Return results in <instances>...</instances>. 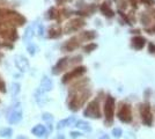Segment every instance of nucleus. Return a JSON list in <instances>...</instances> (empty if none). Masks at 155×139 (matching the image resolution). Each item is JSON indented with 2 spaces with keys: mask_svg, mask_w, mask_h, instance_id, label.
I'll return each mask as SVG.
<instances>
[{
  "mask_svg": "<svg viewBox=\"0 0 155 139\" xmlns=\"http://www.w3.org/2000/svg\"><path fill=\"white\" fill-rule=\"evenodd\" d=\"M88 82H89L88 79H82L70 88L67 96V106L70 110L78 111L87 102V100L91 98V91L87 86Z\"/></svg>",
  "mask_w": 155,
  "mask_h": 139,
  "instance_id": "f257e3e1",
  "label": "nucleus"
},
{
  "mask_svg": "<svg viewBox=\"0 0 155 139\" xmlns=\"http://www.w3.org/2000/svg\"><path fill=\"white\" fill-rule=\"evenodd\" d=\"M0 20H2L4 22L15 28L25 26V23L27 22V19L22 14L18 13L13 9H9V8H4V7H0Z\"/></svg>",
  "mask_w": 155,
  "mask_h": 139,
  "instance_id": "f03ea898",
  "label": "nucleus"
},
{
  "mask_svg": "<svg viewBox=\"0 0 155 139\" xmlns=\"http://www.w3.org/2000/svg\"><path fill=\"white\" fill-rule=\"evenodd\" d=\"M0 37L6 40L7 42L13 43L19 38V35L16 31V28L8 25L2 20H0Z\"/></svg>",
  "mask_w": 155,
  "mask_h": 139,
  "instance_id": "7ed1b4c3",
  "label": "nucleus"
},
{
  "mask_svg": "<svg viewBox=\"0 0 155 139\" xmlns=\"http://www.w3.org/2000/svg\"><path fill=\"white\" fill-rule=\"evenodd\" d=\"M115 103L116 100L112 98L111 95H108L105 98V102H104V116H105V124L110 126L112 124L114 121V113H115Z\"/></svg>",
  "mask_w": 155,
  "mask_h": 139,
  "instance_id": "20e7f679",
  "label": "nucleus"
},
{
  "mask_svg": "<svg viewBox=\"0 0 155 139\" xmlns=\"http://www.w3.org/2000/svg\"><path fill=\"white\" fill-rule=\"evenodd\" d=\"M84 117H89V118L98 119L101 118V110H100V103L98 100H93L89 102L86 109L84 110Z\"/></svg>",
  "mask_w": 155,
  "mask_h": 139,
  "instance_id": "39448f33",
  "label": "nucleus"
},
{
  "mask_svg": "<svg viewBox=\"0 0 155 139\" xmlns=\"http://www.w3.org/2000/svg\"><path fill=\"white\" fill-rule=\"evenodd\" d=\"M7 121L9 122V124H18L22 121V108L20 102L11 108V110L7 114Z\"/></svg>",
  "mask_w": 155,
  "mask_h": 139,
  "instance_id": "423d86ee",
  "label": "nucleus"
},
{
  "mask_svg": "<svg viewBox=\"0 0 155 139\" xmlns=\"http://www.w3.org/2000/svg\"><path fill=\"white\" fill-rule=\"evenodd\" d=\"M139 113H140V117H141L142 123L146 126H152V124H153V116H152L149 103H141V104H139Z\"/></svg>",
  "mask_w": 155,
  "mask_h": 139,
  "instance_id": "0eeeda50",
  "label": "nucleus"
},
{
  "mask_svg": "<svg viewBox=\"0 0 155 139\" xmlns=\"http://www.w3.org/2000/svg\"><path fill=\"white\" fill-rule=\"evenodd\" d=\"M117 117L120 122L123 123H131L132 122V110H131V106L127 103H122V106L119 108L118 113H117Z\"/></svg>",
  "mask_w": 155,
  "mask_h": 139,
  "instance_id": "6e6552de",
  "label": "nucleus"
},
{
  "mask_svg": "<svg viewBox=\"0 0 155 139\" xmlns=\"http://www.w3.org/2000/svg\"><path fill=\"white\" fill-rule=\"evenodd\" d=\"M86 67L84 66H79V67H75L74 70H72L71 72H67L65 74L64 77H63V79H61V82L63 84H67L68 81H71L73 79H77L79 77H81L82 74L86 73Z\"/></svg>",
  "mask_w": 155,
  "mask_h": 139,
  "instance_id": "1a4fd4ad",
  "label": "nucleus"
},
{
  "mask_svg": "<svg viewBox=\"0 0 155 139\" xmlns=\"http://www.w3.org/2000/svg\"><path fill=\"white\" fill-rule=\"evenodd\" d=\"M84 21L82 19H74V20H71L64 28V33L65 34H71V33H75L78 30H80L82 27L84 26Z\"/></svg>",
  "mask_w": 155,
  "mask_h": 139,
  "instance_id": "9d476101",
  "label": "nucleus"
},
{
  "mask_svg": "<svg viewBox=\"0 0 155 139\" xmlns=\"http://www.w3.org/2000/svg\"><path fill=\"white\" fill-rule=\"evenodd\" d=\"M68 64H70V61H68V58H67V57H64V58L59 59L58 61H57V64L52 67V74H54V75L60 74L63 71L66 70V67L68 66Z\"/></svg>",
  "mask_w": 155,
  "mask_h": 139,
  "instance_id": "9b49d317",
  "label": "nucleus"
},
{
  "mask_svg": "<svg viewBox=\"0 0 155 139\" xmlns=\"http://www.w3.org/2000/svg\"><path fill=\"white\" fill-rule=\"evenodd\" d=\"M80 46V42H79V38L78 37H72L71 40H68L67 42H65L63 46H61V50L63 51H67V52H70V51H73V50H75Z\"/></svg>",
  "mask_w": 155,
  "mask_h": 139,
  "instance_id": "f8f14e48",
  "label": "nucleus"
},
{
  "mask_svg": "<svg viewBox=\"0 0 155 139\" xmlns=\"http://www.w3.org/2000/svg\"><path fill=\"white\" fill-rule=\"evenodd\" d=\"M15 65H16V67L19 68L21 72H26V71H28V68H29V61H28V59H27L26 57L18 56L15 58Z\"/></svg>",
  "mask_w": 155,
  "mask_h": 139,
  "instance_id": "ddd939ff",
  "label": "nucleus"
},
{
  "mask_svg": "<svg viewBox=\"0 0 155 139\" xmlns=\"http://www.w3.org/2000/svg\"><path fill=\"white\" fill-rule=\"evenodd\" d=\"M52 88H53V82H52V80L50 78H48V77H43V79L41 80V91L42 92H50Z\"/></svg>",
  "mask_w": 155,
  "mask_h": 139,
  "instance_id": "4468645a",
  "label": "nucleus"
},
{
  "mask_svg": "<svg viewBox=\"0 0 155 139\" xmlns=\"http://www.w3.org/2000/svg\"><path fill=\"white\" fill-rule=\"evenodd\" d=\"M75 122H77V119H75L74 116H71V117H68V118L61 119V121H59L58 124H57V129H58V130H61V129H64L66 126L74 125Z\"/></svg>",
  "mask_w": 155,
  "mask_h": 139,
  "instance_id": "2eb2a0df",
  "label": "nucleus"
},
{
  "mask_svg": "<svg viewBox=\"0 0 155 139\" xmlns=\"http://www.w3.org/2000/svg\"><path fill=\"white\" fill-rule=\"evenodd\" d=\"M61 29L58 26H52L48 30V37L49 38H59L61 36Z\"/></svg>",
  "mask_w": 155,
  "mask_h": 139,
  "instance_id": "dca6fc26",
  "label": "nucleus"
},
{
  "mask_svg": "<svg viewBox=\"0 0 155 139\" xmlns=\"http://www.w3.org/2000/svg\"><path fill=\"white\" fill-rule=\"evenodd\" d=\"M31 133L36 137H44L46 133V127L42 124H37L31 129Z\"/></svg>",
  "mask_w": 155,
  "mask_h": 139,
  "instance_id": "f3484780",
  "label": "nucleus"
},
{
  "mask_svg": "<svg viewBox=\"0 0 155 139\" xmlns=\"http://www.w3.org/2000/svg\"><path fill=\"white\" fill-rule=\"evenodd\" d=\"M145 44H146V40L143 37H141V36H136L132 40V45L137 50H141L142 48L145 46Z\"/></svg>",
  "mask_w": 155,
  "mask_h": 139,
  "instance_id": "a211bd4d",
  "label": "nucleus"
},
{
  "mask_svg": "<svg viewBox=\"0 0 155 139\" xmlns=\"http://www.w3.org/2000/svg\"><path fill=\"white\" fill-rule=\"evenodd\" d=\"M95 37H96V33L89 30V31H82V33L79 35L78 38L81 41H91V40H94Z\"/></svg>",
  "mask_w": 155,
  "mask_h": 139,
  "instance_id": "6ab92c4d",
  "label": "nucleus"
},
{
  "mask_svg": "<svg viewBox=\"0 0 155 139\" xmlns=\"http://www.w3.org/2000/svg\"><path fill=\"white\" fill-rule=\"evenodd\" d=\"M74 125L77 126L78 129H81V130L87 131V132H91V124H89V123H87V122H84V121H77Z\"/></svg>",
  "mask_w": 155,
  "mask_h": 139,
  "instance_id": "aec40b11",
  "label": "nucleus"
},
{
  "mask_svg": "<svg viewBox=\"0 0 155 139\" xmlns=\"http://www.w3.org/2000/svg\"><path fill=\"white\" fill-rule=\"evenodd\" d=\"M101 12H102V14L105 15L107 18H112V16L115 15L114 11L110 8L108 4H102V6H101Z\"/></svg>",
  "mask_w": 155,
  "mask_h": 139,
  "instance_id": "412c9836",
  "label": "nucleus"
},
{
  "mask_svg": "<svg viewBox=\"0 0 155 139\" xmlns=\"http://www.w3.org/2000/svg\"><path fill=\"white\" fill-rule=\"evenodd\" d=\"M58 16H59V12L54 7H51V8L48 11V13H46V19H48V20H54V19H57Z\"/></svg>",
  "mask_w": 155,
  "mask_h": 139,
  "instance_id": "4be33fe9",
  "label": "nucleus"
},
{
  "mask_svg": "<svg viewBox=\"0 0 155 139\" xmlns=\"http://www.w3.org/2000/svg\"><path fill=\"white\" fill-rule=\"evenodd\" d=\"M12 133H13V130H12L11 127H4V129H1V130H0V137L8 138V137H11V136H12Z\"/></svg>",
  "mask_w": 155,
  "mask_h": 139,
  "instance_id": "5701e85b",
  "label": "nucleus"
},
{
  "mask_svg": "<svg viewBox=\"0 0 155 139\" xmlns=\"http://www.w3.org/2000/svg\"><path fill=\"white\" fill-rule=\"evenodd\" d=\"M9 91H11V93H12L13 96H16V95L20 93V84H18V82H13V84L11 85Z\"/></svg>",
  "mask_w": 155,
  "mask_h": 139,
  "instance_id": "b1692460",
  "label": "nucleus"
},
{
  "mask_svg": "<svg viewBox=\"0 0 155 139\" xmlns=\"http://www.w3.org/2000/svg\"><path fill=\"white\" fill-rule=\"evenodd\" d=\"M96 48H97V44H95V43H89V44H87V45L84 46V52H91V51H94Z\"/></svg>",
  "mask_w": 155,
  "mask_h": 139,
  "instance_id": "393cba45",
  "label": "nucleus"
},
{
  "mask_svg": "<svg viewBox=\"0 0 155 139\" xmlns=\"http://www.w3.org/2000/svg\"><path fill=\"white\" fill-rule=\"evenodd\" d=\"M122 134H123V131H122V129H119V127H115V129L112 130V136L116 137V138L122 137Z\"/></svg>",
  "mask_w": 155,
  "mask_h": 139,
  "instance_id": "a878e982",
  "label": "nucleus"
},
{
  "mask_svg": "<svg viewBox=\"0 0 155 139\" xmlns=\"http://www.w3.org/2000/svg\"><path fill=\"white\" fill-rule=\"evenodd\" d=\"M0 92L1 93H6V84H5V81L4 80L0 79Z\"/></svg>",
  "mask_w": 155,
  "mask_h": 139,
  "instance_id": "bb28decb",
  "label": "nucleus"
},
{
  "mask_svg": "<svg viewBox=\"0 0 155 139\" xmlns=\"http://www.w3.org/2000/svg\"><path fill=\"white\" fill-rule=\"evenodd\" d=\"M43 119L44 121H46V122H52V119H53V117H52V115L51 114H43Z\"/></svg>",
  "mask_w": 155,
  "mask_h": 139,
  "instance_id": "cd10ccee",
  "label": "nucleus"
},
{
  "mask_svg": "<svg viewBox=\"0 0 155 139\" xmlns=\"http://www.w3.org/2000/svg\"><path fill=\"white\" fill-rule=\"evenodd\" d=\"M141 22L143 25H148L149 23V18L146 15V14H142L141 15Z\"/></svg>",
  "mask_w": 155,
  "mask_h": 139,
  "instance_id": "c85d7f7f",
  "label": "nucleus"
},
{
  "mask_svg": "<svg viewBox=\"0 0 155 139\" xmlns=\"http://www.w3.org/2000/svg\"><path fill=\"white\" fill-rule=\"evenodd\" d=\"M70 134H71V138H73V139L79 138V137H81V136H82L81 133H80V132H78V131H72V132L70 133Z\"/></svg>",
  "mask_w": 155,
  "mask_h": 139,
  "instance_id": "c756f323",
  "label": "nucleus"
},
{
  "mask_svg": "<svg viewBox=\"0 0 155 139\" xmlns=\"http://www.w3.org/2000/svg\"><path fill=\"white\" fill-rule=\"evenodd\" d=\"M148 51H149V53L155 55V44L154 43H149L148 44Z\"/></svg>",
  "mask_w": 155,
  "mask_h": 139,
  "instance_id": "7c9ffc66",
  "label": "nucleus"
},
{
  "mask_svg": "<svg viewBox=\"0 0 155 139\" xmlns=\"http://www.w3.org/2000/svg\"><path fill=\"white\" fill-rule=\"evenodd\" d=\"M28 51H29V53L31 55V56H34L35 55V46H28Z\"/></svg>",
  "mask_w": 155,
  "mask_h": 139,
  "instance_id": "2f4dec72",
  "label": "nucleus"
},
{
  "mask_svg": "<svg viewBox=\"0 0 155 139\" xmlns=\"http://www.w3.org/2000/svg\"><path fill=\"white\" fill-rule=\"evenodd\" d=\"M142 2H145L146 5H155L154 0H141Z\"/></svg>",
  "mask_w": 155,
  "mask_h": 139,
  "instance_id": "473e14b6",
  "label": "nucleus"
},
{
  "mask_svg": "<svg viewBox=\"0 0 155 139\" xmlns=\"http://www.w3.org/2000/svg\"><path fill=\"white\" fill-rule=\"evenodd\" d=\"M146 31H147L148 34H155V26L153 27V28H150V29H147Z\"/></svg>",
  "mask_w": 155,
  "mask_h": 139,
  "instance_id": "72a5a7b5",
  "label": "nucleus"
},
{
  "mask_svg": "<svg viewBox=\"0 0 155 139\" xmlns=\"http://www.w3.org/2000/svg\"><path fill=\"white\" fill-rule=\"evenodd\" d=\"M67 0H56V2H57V5H64L65 2H66Z\"/></svg>",
  "mask_w": 155,
  "mask_h": 139,
  "instance_id": "f704fd0d",
  "label": "nucleus"
},
{
  "mask_svg": "<svg viewBox=\"0 0 155 139\" xmlns=\"http://www.w3.org/2000/svg\"><path fill=\"white\" fill-rule=\"evenodd\" d=\"M149 93H150V91H149V89H146V92H145V94H146V98H148V96H149Z\"/></svg>",
  "mask_w": 155,
  "mask_h": 139,
  "instance_id": "c9c22d12",
  "label": "nucleus"
},
{
  "mask_svg": "<svg viewBox=\"0 0 155 139\" xmlns=\"http://www.w3.org/2000/svg\"><path fill=\"white\" fill-rule=\"evenodd\" d=\"M100 139H110L109 138V136H107V134H104V136H102V137H101V138Z\"/></svg>",
  "mask_w": 155,
  "mask_h": 139,
  "instance_id": "e433bc0d",
  "label": "nucleus"
}]
</instances>
